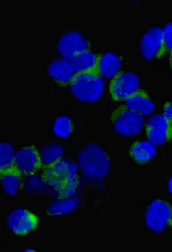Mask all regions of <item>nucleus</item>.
<instances>
[{
  "label": "nucleus",
  "instance_id": "1",
  "mask_svg": "<svg viewBox=\"0 0 172 252\" xmlns=\"http://www.w3.org/2000/svg\"><path fill=\"white\" fill-rule=\"evenodd\" d=\"M43 182L56 190L57 198L72 196L78 185V167L64 158L50 165H44L41 173Z\"/></svg>",
  "mask_w": 172,
  "mask_h": 252
},
{
  "label": "nucleus",
  "instance_id": "2",
  "mask_svg": "<svg viewBox=\"0 0 172 252\" xmlns=\"http://www.w3.org/2000/svg\"><path fill=\"white\" fill-rule=\"evenodd\" d=\"M78 161L83 173L88 177L103 179L109 174L111 160L102 147L87 143L78 154Z\"/></svg>",
  "mask_w": 172,
  "mask_h": 252
},
{
  "label": "nucleus",
  "instance_id": "3",
  "mask_svg": "<svg viewBox=\"0 0 172 252\" xmlns=\"http://www.w3.org/2000/svg\"><path fill=\"white\" fill-rule=\"evenodd\" d=\"M69 87L75 98L83 103H93L103 94L105 83L101 75L77 74Z\"/></svg>",
  "mask_w": 172,
  "mask_h": 252
},
{
  "label": "nucleus",
  "instance_id": "4",
  "mask_svg": "<svg viewBox=\"0 0 172 252\" xmlns=\"http://www.w3.org/2000/svg\"><path fill=\"white\" fill-rule=\"evenodd\" d=\"M110 120L113 128L121 136H133L139 134L145 126L143 117L129 109L125 105H121L113 111Z\"/></svg>",
  "mask_w": 172,
  "mask_h": 252
},
{
  "label": "nucleus",
  "instance_id": "5",
  "mask_svg": "<svg viewBox=\"0 0 172 252\" xmlns=\"http://www.w3.org/2000/svg\"><path fill=\"white\" fill-rule=\"evenodd\" d=\"M146 226L158 233L172 230V207L164 200H154L145 214Z\"/></svg>",
  "mask_w": 172,
  "mask_h": 252
},
{
  "label": "nucleus",
  "instance_id": "6",
  "mask_svg": "<svg viewBox=\"0 0 172 252\" xmlns=\"http://www.w3.org/2000/svg\"><path fill=\"white\" fill-rule=\"evenodd\" d=\"M140 90L139 77L130 72H120L111 79L109 92L113 100L125 101Z\"/></svg>",
  "mask_w": 172,
  "mask_h": 252
},
{
  "label": "nucleus",
  "instance_id": "7",
  "mask_svg": "<svg viewBox=\"0 0 172 252\" xmlns=\"http://www.w3.org/2000/svg\"><path fill=\"white\" fill-rule=\"evenodd\" d=\"M57 50L63 59L71 61L82 53L90 51V44L79 31H70L59 38Z\"/></svg>",
  "mask_w": 172,
  "mask_h": 252
},
{
  "label": "nucleus",
  "instance_id": "8",
  "mask_svg": "<svg viewBox=\"0 0 172 252\" xmlns=\"http://www.w3.org/2000/svg\"><path fill=\"white\" fill-rule=\"evenodd\" d=\"M15 164L23 176L35 174L44 167L40 151L35 146L24 147L18 151L15 154Z\"/></svg>",
  "mask_w": 172,
  "mask_h": 252
},
{
  "label": "nucleus",
  "instance_id": "9",
  "mask_svg": "<svg viewBox=\"0 0 172 252\" xmlns=\"http://www.w3.org/2000/svg\"><path fill=\"white\" fill-rule=\"evenodd\" d=\"M7 224L13 233L25 236L36 229L38 219L35 214L25 209L17 208L9 214Z\"/></svg>",
  "mask_w": 172,
  "mask_h": 252
},
{
  "label": "nucleus",
  "instance_id": "10",
  "mask_svg": "<svg viewBox=\"0 0 172 252\" xmlns=\"http://www.w3.org/2000/svg\"><path fill=\"white\" fill-rule=\"evenodd\" d=\"M146 136L153 145H163L172 139V124L163 115H152L146 125Z\"/></svg>",
  "mask_w": 172,
  "mask_h": 252
},
{
  "label": "nucleus",
  "instance_id": "11",
  "mask_svg": "<svg viewBox=\"0 0 172 252\" xmlns=\"http://www.w3.org/2000/svg\"><path fill=\"white\" fill-rule=\"evenodd\" d=\"M167 51L161 28H151L141 41V52L146 59H162Z\"/></svg>",
  "mask_w": 172,
  "mask_h": 252
},
{
  "label": "nucleus",
  "instance_id": "12",
  "mask_svg": "<svg viewBox=\"0 0 172 252\" xmlns=\"http://www.w3.org/2000/svg\"><path fill=\"white\" fill-rule=\"evenodd\" d=\"M49 75L62 87H69L77 73L70 61L66 59H56L47 68Z\"/></svg>",
  "mask_w": 172,
  "mask_h": 252
},
{
  "label": "nucleus",
  "instance_id": "13",
  "mask_svg": "<svg viewBox=\"0 0 172 252\" xmlns=\"http://www.w3.org/2000/svg\"><path fill=\"white\" fill-rule=\"evenodd\" d=\"M125 106L142 116H148L154 112L155 104L147 92L140 90L124 101Z\"/></svg>",
  "mask_w": 172,
  "mask_h": 252
},
{
  "label": "nucleus",
  "instance_id": "14",
  "mask_svg": "<svg viewBox=\"0 0 172 252\" xmlns=\"http://www.w3.org/2000/svg\"><path fill=\"white\" fill-rule=\"evenodd\" d=\"M99 54L91 51L82 53L70 61L77 74L101 75L99 66Z\"/></svg>",
  "mask_w": 172,
  "mask_h": 252
},
{
  "label": "nucleus",
  "instance_id": "15",
  "mask_svg": "<svg viewBox=\"0 0 172 252\" xmlns=\"http://www.w3.org/2000/svg\"><path fill=\"white\" fill-rule=\"evenodd\" d=\"M156 153V147L149 141L133 142L130 148V157L135 162L140 164L149 162L155 157Z\"/></svg>",
  "mask_w": 172,
  "mask_h": 252
},
{
  "label": "nucleus",
  "instance_id": "16",
  "mask_svg": "<svg viewBox=\"0 0 172 252\" xmlns=\"http://www.w3.org/2000/svg\"><path fill=\"white\" fill-rule=\"evenodd\" d=\"M121 66V60L114 53H105L99 54V72L102 78L112 79L119 73Z\"/></svg>",
  "mask_w": 172,
  "mask_h": 252
},
{
  "label": "nucleus",
  "instance_id": "17",
  "mask_svg": "<svg viewBox=\"0 0 172 252\" xmlns=\"http://www.w3.org/2000/svg\"><path fill=\"white\" fill-rule=\"evenodd\" d=\"M22 176L16 164L10 168L0 172L3 189L7 195H14L22 186Z\"/></svg>",
  "mask_w": 172,
  "mask_h": 252
},
{
  "label": "nucleus",
  "instance_id": "18",
  "mask_svg": "<svg viewBox=\"0 0 172 252\" xmlns=\"http://www.w3.org/2000/svg\"><path fill=\"white\" fill-rule=\"evenodd\" d=\"M78 205L77 199L70 196L66 198H56L47 206L46 213L52 217L65 216L74 211Z\"/></svg>",
  "mask_w": 172,
  "mask_h": 252
},
{
  "label": "nucleus",
  "instance_id": "19",
  "mask_svg": "<svg viewBox=\"0 0 172 252\" xmlns=\"http://www.w3.org/2000/svg\"><path fill=\"white\" fill-rule=\"evenodd\" d=\"M63 154V147L58 144H49L41 147L40 150V156L44 166L56 162L59 158H62Z\"/></svg>",
  "mask_w": 172,
  "mask_h": 252
},
{
  "label": "nucleus",
  "instance_id": "20",
  "mask_svg": "<svg viewBox=\"0 0 172 252\" xmlns=\"http://www.w3.org/2000/svg\"><path fill=\"white\" fill-rule=\"evenodd\" d=\"M14 148L10 144H0V172L4 171L15 165Z\"/></svg>",
  "mask_w": 172,
  "mask_h": 252
},
{
  "label": "nucleus",
  "instance_id": "21",
  "mask_svg": "<svg viewBox=\"0 0 172 252\" xmlns=\"http://www.w3.org/2000/svg\"><path fill=\"white\" fill-rule=\"evenodd\" d=\"M74 130V124L70 118L61 116L56 120L53 125V131L56 136L60 138H68Z\"/></svg>",
  "mask_w": 172,
  "mask_h": 252
},
{
  "label": "nucleus",
  "instance_id": "22",
  "mask_svg": "<svg viewBox=\"0 0 172 252\" xmlns=\"http://www.w3.org/2000/svg\"><path fill=\"white\" fill-rule=\"evenodd\" d=\"M163 37H164V44L167 51L172 53V22L166 25L163 29Z\"/></svg>",
  "mask_w": 172,
  "mask_h": 252
},
{
  "label": "nucleus",
  "instance_id": "23",
  "mask_svg": "<svg viewBox=\"0 0 172 252\" xmlns=\"http://www.w3.org/2000/svg\"><path fill=\"white\" fill-rule=\"evenodd\" d=\"M163 115L172 124V101L165 103L163 109Z\"/></svg>",
  "mask_w": 172,
  "mask_h": 252
},
{
  "label": "nucleus",
  "instance_id": "24",
  "mask_svg": "<svg viewBox=\"0 0 172 252\" xmlns=\"http://www.w3.org/2000/svg\"><path fill=\"white\" fill-rule=\"evenodd\" d=\"M168 189L170 193H171L172 195V177L170 179V181H169Z\"/></svg>",
  "mask_w": 172,
  "mask_h": 252
},
{
  "label": "nucleus",
  "instance_id": "25",
  "mask_svg": "<svg viewBox=\"0 0 172 252\" xmlns=\"http://www.w3.org/2000/svg\"><path fill=\"white\" fill-rule=\"evenodd\" d=\"M170 65H171V68L172 69V53L171 54V56H170Z\"/></svg>",
  "mask_w": 172,
  "mask_h": 252
}]
</instances>
